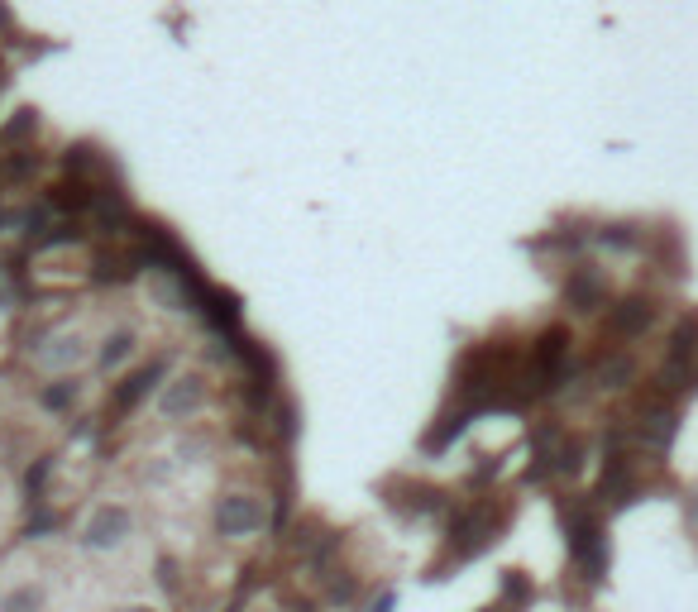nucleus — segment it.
Masks as SVG:
<instances>
[{
  "mask_svg": "<svg viewBox=\"0 0 698 612\" xmlns=\"http://www.w3.org/2000/svg\"><path fill=\"white\" fill-rule=\"evenodd\" d=\"M651 321H655V311H651V302H641V297H632V302H622L612 311V330H617V335H641Z\"/></svg>",
  "mask_w": 698,
  "mask_h": 612,
  "instance_id": "7",
  "label": "nucleus"
},
{
  "mask_svg": "<svg viewBox=\"0 0 698 612\" xmlns=\"http://www.w3.org/2000/svg\"><path fill=\"white\" fill-rule=\"evenodd\" d=\"M125 536H130V512H125V507H101V512L87 522V531H82V541H87L91 550L120 546Z\"/></svg>",
  "mask_w": 698,
  "mask_h": 612,
  "instance_id": "3",
  "label": "nucleus"
},
{
  "mask_svg": "<svg viewBox=\"0 0 698 612\" xmlns=\"http://www.w3.org/2000/svg\"><path fill=\"white\" fill-rule=\"evenodd\" d=\"M632 359H608V364H603V369H598V383H603V388H622V383H627V378H632Z\"/></svg>",
  "mask_w": 698,
  "mask_h": 612,
  "instance_id": "15",
  "label": "nucleus"
},
{
  "mask_svg": "<svg viewBox=\"0 0 698 612\" xmlns=\"http://www.w3.org/2000/svg\"><path fill=\"white\" fill-rule=\"evenodd\" d=\"M670 431H675V416L670 412H646L641 416V440H646V445H665Z\"/></svg>",
  "mask_w": 698,
  "mask_h": 612,
  "instance_id": "13",
  "label": "nucleus"
},
{
  "mask_svg": "<svg viewBox=\"0 0 698 612\" xmlns=\"http://www.w3.org/2000/svg\"><path fill=\"white\" fill-rule=\"evenodd\" d=\"M569 550H574V560L579 569L589 574V579H603V569H608V546H603V531L593 517H569Z\"/></svg>",
  "mask_w": 698,
  "mask_h": 612,
  "instance_id": "1",
  "label": "nucleus"
},
{
  "mask_svg": "<svg viewBox=\"0 0 698 612\" xmlns=\"http://www.w3.org/2000/svg\"><path fill=\"white\" fill-rule=\"evenodd\" d=\"M130 350H134V335H130V330H115V335L106 340V350H101V364H106V369H115V364H120V359H125Z\"/></svg>",
  "mask_w": 698,
  "mask_h": 612,
  "instance_id": "14",
  "label": "nucleus"
},
{
  "mask_svg": "<svg viewBox=\"0 0 698 612\" xmlns=\"http://www.w3.org/2000/svg\"><path fill=\"white\" fill-rule=\"evenodd\" d=\"M24 130H34V115H29V110H20V120H15V125L5 130V139H20Z\"/></svg>",
  "mask_w": 698,
  "mask_h": 612,
  "instance_id": "17",
  "label": "nucleus"
},
{
  "mask_svg": "<svg viewBox=\"0 0 698 612\" xmlns=\"http://www.w3.org/2000/svg\"><path fill=\"white\" fill-rule=\"evenodd\" d=\"M77 359H82V340L77 335H63V340H53V350H39V364H48V369H67Z\"/></svg>",
  "mask_w": 698,
  "mask_h": 612,
  "instance_id": "10",
  "label": "nucleus"
},
{
  "mask_svg": "<svg viewBox=\"0 0 698 612\" xmlns=\"http://www.w3.org/2000/svg\"><path fill=\"white\" fill-rule=\"evenodd\" d=\"M72 393H77V388H72V383H63V388H48L44 402H48V407H63V402H67Z\"/></svg>",
  "mask_w": 698,
  "mask_h": 612,
  "instance_id": "16",
  "label": "nucleus"
},
{
  "mask_svg": "<svg viewBox=\"0 0 698 612\" xmlns=\"http://www.w3.org/2000/svg\"><path fill=\"white\" fill-rule=\"evenodd\" d=\"M216 526H220V536H254V531L263 526V503L259 498H244V493L220 498Z\"/></svg>",
  "mask_w": 698,
  "mask_h": 612,
  "instance_id": "2",
  "label": "nucleus"
},
{
  "mask_svg": "<svg viewBox=\"0 0 698 612\" xmlns=\"http://www.w3.org/2000/svg\"><path fill=\"white\" fill-rule=\"evenodd\" d=\"M565 354H569V335L565 330H546V335L536 340V369L546 373V378H555L560 364H565Z\"/></svg>",
  "mask_w": 698,
  "mask_h": 612,
  "instance_id": "6",
  "label": "nucleus"
},
{
  "mask_svg": "<svg viewBox=\"0 0 698 612\" xmlns=\"http://www.w3.org/2000/svg\"><path fill=\"white\" fill-rule=\"evenodd\" d=\"M698 354V321H684L670 340V359H665V378H684Z\"/></svg>",
  "mask_w": 698,
  "mask_h": 612,
  "instance_id": "4",
  "label": "nucleus"
},
{
  "mask_svg": "<svg viewBox=\"0 0 698 612\" xmlns=\"http://www.w3.org/2000/svg\"><path fill=\"white\" fill-rule=\"evenodd\" d=\"M120 612H153V608H120Z\"/></svg>",
  "mask_w": 698,
  "mask_h": 612,
  "instance_id": "18",
  "label": "nucleus"
},
{
  "mask_svg": "<svg viewBox=\"0 0 698 612\" xmlns=\"http://www.w3.org/2000/svg\"><path fill=\"white\" fill-rule=\"evenodd\" d=\"M603 297V283L598 278H589V273H579L574 283H569V302H574V311H593V302Z\"/></svg>",
  "mask_w": 698,
  "mask_h": 612,
  "instance_id": "12",
  "label": "nucleus"
},
{
  "mask_svg": "<svg viewBox=\"0 0 698 612\" xmlns=\"http://www.w3.org/2000/svg\"><path fill=\"white\" fill-rule=\"evenodd\" d=\"M158 364H153V369H144V373H134V378H125V383H120V388H115V412H130L134 402H139V397L149 393L153 383H158Z\"/></svg>",
  "mask_w": 698,
  "mask_h": 612,
  "instance_id": "8",
  "label": "nucleus"
},
{
  "mask_svg": "<svg viewBox=\"0 0 698 612\" xmlns=\"http://www.w3.org/2000/svg\"><path fill=\"white\" fill-rule=\"evenodd\" d=\"M488 531H493V522H488V512H469L464 522L455 526V541H459V550L469 555V550H479L483 541H488Z\"/></svg>",
  "mask_w": 698,
  "mask_h": 612,
  "instance_id": "9",
  "label": "nucleus"
},
{
  "mask_svg": "<svg viewBox=\"0 0 698 612\" xmlns=\"http://www.w3.org/2000/svg\"><path fill=\"white\" fill-rule=\"evenodd\" d=\"M44 608V589H34V584H20V589H10L0 598V612H39Z\"/></svg>",
  "mask_w": 698,
  "mask_h": 612,
  "instance_id": "11",
  "label": "nucleus"
},
{
  "mask_svg": "<svg viewBox=\"0 0 698 612\" xmlns=\"http://www.w3.org/2000/svg\"><path fill=\"white\" fill-rule=\"evenodd\" d=\"M201 402H206V388H201L197 378H177L173 388L163 393V416H182V412H197Z\"/></svg>",
  "mask_w": 698,
  "mask_h": 612,
  "instance_id": "5",
  "label": "nucleus"
}]
</instances>
